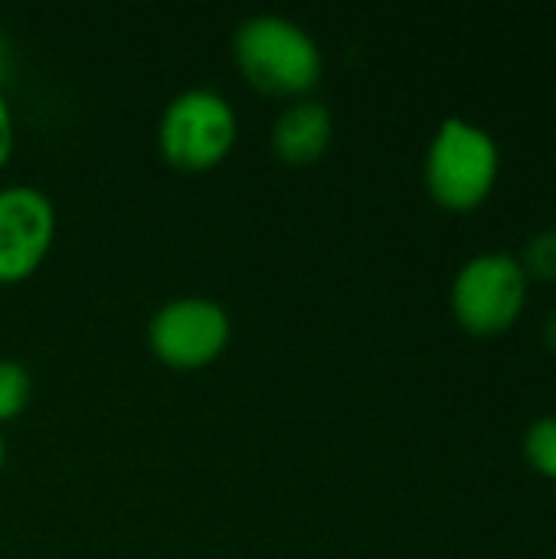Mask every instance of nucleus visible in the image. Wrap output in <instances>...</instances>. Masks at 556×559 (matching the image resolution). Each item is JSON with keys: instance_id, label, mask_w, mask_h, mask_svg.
<instances>
[{"instance_id": "nucleus-3", "label": "nucleus", "mask_w": 556, "mask_h": 559, "mask_svg": "<svg viewBox=\"0 0 556 559\" xmlns=\"http://www.w3.org/2000/svg\"><path fill=\"white\" fill-rule=\"evenodd\" d=\"M236 134L239 121L229 98L206 85L177 92L157 121V147L164 160L193 174L226 160Z\"/></svg>"}, {"instance_id": "nucleus-13", "label": "nucleus", "mask_w": 556, "mask_h": 559, "mask_svg": "<svg viewBox=\"0 0 556 559\" xmlns=\"http://www.w3.org/2000/svg\"><path fill=\"white\" fill-rule=\"evenodd\" d=\"M3 462H7V445H3V436H0V472H3Z\"/></svg>"}, {"instance_id": "nucleus-12", "label": "nucleus", "mask_w": 556, "mask_h": 559, "mask_svg": "<svg viewBox=\"0 0 556 559\" xmlns=\"http://www.w3.org/2000/svg\"><path fill=\"white\" fill-rule=\"evenodd\" d=\"M541 341H544L551 350H556V308L547 311V318H544V324H541Z\"/></svg>"}, {"instance_id": "nucleus-9", "label": "nucleus", "mask_w": 556, "mask_h": 559, "mask_svg": "<svg viewBox=\"0 0 556 559\" xmlns=\"http://www.w3.org/2000/svg\"><path fill=\"white\" fill-rule=\"evenodd\" d=\"M524 459L534 472L556 478V416H537L524 432Z\"/></svg>"}, {"instance_id": "nucleus-1", "label": "nucleus", "mask_w": 556, "mask_h": 559, "mask_svg": "<svg viewBox=\"0 0 556 559\" xmlns=\"http://www.w3.org/2000/svg\"><path fill=\"white\" fill-rule=\"evenodd\" d=\"M233 56L242 75L269 95L305 98L321 82V46L295 20L282 13H256L236 26Z\"/></svg>"}, {"instance_id": "nucleus-10", "label": "nucleus", "mask_w": 556, "mask_h": 559, "mask_svg": "<svg viewBox=\"0 0 556 559\" xmlns=\"http://www.w3.org/2000/svg\"><path fill=\"white\" fill-rule=\"evenodd\" d=\"M518 259H521L528 278L556 282V226H544L534 236H528Z\"/></svg>"}, {"instance_id": "nucleus-8", "label": "nucleus", "mask_w": 556, "mask_h": 559, "mask_svg": "<svg viewBox=\"0 0 556 559\" xmlns=\"http://www.w3.org/2000/svg\"><path fill=\"white\" fill-rule=\"evenodd\" d=\"M33 396V380L29 370L20 360L0 357V426L16 419Z\"/></svg>"}, {"instance_id": "nucleus-5", "label": "nucleus", "mask_w": 556, "mask_h": 559, "mask_svg": "<svg viewBox=\"0 0 556 559\" xmlns=\"http://www.w3.org/2000/svg\"><path fill=\"white\" fill-rule=\"evenodd\" d=\"M229 314L220 301L203 295L170 298L151 314L147 344L157 360L174 370H200L213 364L229 344Z\"/></svg>"}, {"instance_id": "nucleus-6", "label": "nucleus", "mask_w": 556, "mask_h": 559, "mask_svg": "<svg viewBox=\"0 0 556 559\" xmlns=\"http://www.w3.org/2000/svg\"><path fill=\"white\" fill-rule=\"evenodd\" d=\"M56 239V206L29 183L0 187V282L33 275Z\"/></svg>"}, {"instance_id": "nucleus-11", "label": "nucleus", "mask_w": 556, "mask_h": 559, "mask_svg": "<svg viewBox=\"0 0 556 559\" xmlns=\"http://www.w3.org/2000/svg\"><path fill=\"white\" fill-rule=\"evenodd\" d=\"M10 151H13V111H10V102L0 88V167L10 160Z\"/></svg>"}, {"instance_id": "nucleus-4", "label": "nucleus", "mask_w": 556, "mask_h": 559, "mask_svg": "<svg viewBox=\"0 0 556 559\" xmlns=\"http://www.w3.org/2000/svg\"><path fill=\"white\" fill-rule=\"evenodd\" d=\"M528 272L508 249H485L465 259L452 278V314L472 334H498L511 328L528 305Z\"/></svg>"}, {"instance_id": "nucleus-2", "label": "nucleus", "mask_w": 556, "mask_h": 559, "mask_svg": "<svg viewBox=\"0 0 556 559\" xmlns=\"http://www.w3.org/2000/svg\"><path fill=\"white\" fill-rule=\"evenodd\" d=\"M501 170V147L495 134L462 115L446 118L426 151V187L449 210L478 206Z\"/></svg>"}, {"instance_id": "nucleus-14", "label": "nucleus", "mask_w": 556, "mask_h": 559, "mask_svg": "<svg viewBox=\"0 0 556 559\" xmlns=\"http://www.w3.org/2000/svg\"><path fill=\"white\" fill-rule=\"evenodd\" d=\"M554 501H556V478H554Z\"/></svg>"}, {"instance_id": "nucleus-7", "label": "nucleus", "mask_w": 556, "mask_h": 559, "mask_svg": "<svg viewBox=\"0 0 556 559\" xmlns=\"http://www.w3.org/2000/svg\"><path fill=\"white\" fill-rule=\"evenodd\" d=\"M334 134V118L324 102L298 98L272 124V151L282 164L308 167L324 157Z\"/></svg>"}]
</instances>
